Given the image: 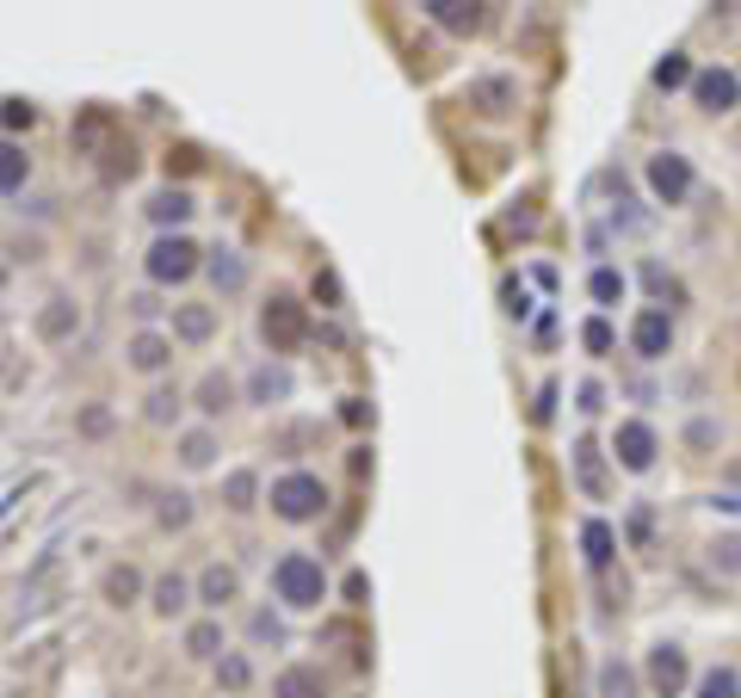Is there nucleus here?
<instances>
[{
	"label": "nucleus",
	"instance_id": "20e7f679",
	"mask_svg": "<svg viewBox=\"0 0 741 698\" xmlns=\"http://www.w3.org/2000/svg\"><path fill=\"white\" fill-rule=\"evenodd\" d=\"M260 340H267V353H297L309 340V316L291 291H272V297L260 303Z\"/></svg>",
	"mask_w": 741,
	"mask_h": 698
},
{
	"label": "nucleus",
	"instance_id": "c9c22d12",
	"mask_svg": "<svg viewBox=\"0 0 741 698\" xmlns=\"http://www.w3.org/2000/svg\"><path fill=\"white\" fill-rule=\"evenodd\" d=\"M575 476H581V489H588V494L606 489V482H600V445H593V439H581V445H575Z\"/></svg>",
	"mask_w": 741,
	"mask_h": 698
},
{
	"label": "nucleus",
	"instance_id": "f8f14e48",
	"mask_svg": "<svg viewBox=\"0 0 741 698\" xmlns=\"http://www.w3.org/2000/svg\"><path fill=\"white\" fill-rule=\"evenodd\" d=\"M470 106L489 118H507L519 106V81L514 75H476L470 81Z\"/></svg>",
	"mask_w": 741,
	"mask_h": 698
},
{
	"label": "nucleus",
	"instance_id": "a19ab883",
	"mask_svg": "<svg viewBox=\"0 0 741 698\" xmlns=\"http://www.w3.org/2000/svg\"><path fill=\"white\" fill-rule=\"evenodd\" d=\"M131 309H136V321H143V328H149V321H155V309H161V303H155V291H136V297H131Z\"/></svg>",
	"mask_w": 741,
	"mask_h": 698
},
{
	"label": "nucleus",
	"instance_id": "ddd939ff",
	"mask_svg": "<svg viewBox=\"0 0 741 698\" xmlns=\"http://www.w3.org/2000/svg\"><path fill=\"white\" fill-rule=\"evenodd\" d=\"M198 600V587L180 575V568H168V575H155L149 581V605H155V619H180L186 605Z\"/></svg>",
	"mask_w": 741,
	"mask_h": 698
},
{
	"label": "nucleus",
	"instance_id": "412c9836",
	"mask_svg": "<svg viewBox=\"0 0 741 698\" xmlns=\"http://www.w3.org/2000/svg\"><path fill=\"white\" fill-rule=\"evenodd\" d=\"M247 396L260 402V408H272V402H285V396H291V371H285V365H260V371L247 378Z\"/></svg>",
	"mask_w": 741,
	"mask_h": 698
},
{
	"label": "nucleus",
	"instance_id": "f704fd0d",
	"mask_svg": "<svg viewBox=\"0 0 741 698\" xmlns=\"http://www.w3.org/2000/svg\"><path fill=\"white\" fill-rule=\"evenodd\" d=\"M581 544H588V563H593V568H606V563H612V544H618V538H612V526H606V519H588V531H581Z\"/></svg>",
	"mask_w": 741,
	"mask_h": 698
},
{
	"label": "nucleus",
	"instance_id": "7ed1b4c3",
	"mask_svg": "<svg viewBox=\"0 0 741 698\" xmlns=\"http://www.w3.org/2000/svg\"><path fill=\"white\" fill-rule=\"evenodd\" d=\"M143 266H149V284H186V279L205 272V247L173 229V235H155V242H149Z\"/></svg>",
	"mask_w": 741,
	"mask_h": 698
},
{
	"label": "nucleus",
	"instance_id": "f03ea898",
	"mask_svg": "<svg viewBox=\"0 0 741 698\" xmlns=\"http://www.w3.org/2000/svg\"><path fill=\"white\" fill-rule=\"evenodd\" d=\"M267 507L285 519V526H309L328 513V482L316 470H285L279 482L267 489Z\"/></svg>",
	"mask_w": 741,
	"mask_h": 698
},
{
	"label": "nucleus",
	"instance_id": "4c0bfd02",
	"mask_svg": "<svg viewBox=\"0 0 741 698\" xmlns=\"http://www.w3.org/2000/svg\"><path fill=\"white\" fill-rule=\"evenodd\" d=\"M581 346H588V353H600V359H606V353H612V321H606V316H593L588 328H581Z\"/></svg>",
	"mask_w": 741,
	"mask_h": 698
},
{
	"label": "nucleus",
	"instance_id": "f3484780",
	"mask_svg": "<svg viewBox=\"0 0 741 698\" xmlns=\"http://www.w3.org/2000/svg\"><path fill=\"white\" fill-rule=\"evenodd\" d=\"M192 402H198V415H205V420L229 415V408H235V378H223V371H205V378H198V390H192Z\"/></svg>",
	"mask_w": 741,
	"mask_h": 698
},
{
	"label": "nucleus",
	"instance_id": "c85d7f7f",
	"mask_svg": "<svg viewBox=\"0 0 741 698\" xmlns=\"http://www.w3.org/2000/svg\"><path fill=\"white\" fill-rule=\"evenodd\" d=\"M655 87H662V94H674V87H692V62H686V50H667V57L655 62Z\"/></svg>",
	"mask_w": 741,
	"mask_h": 698
},
{
	"label": "nucleus",
	"instance_id": "9b49d317",
	"mask_svg": "<svg viewBox=\"0 0 741 698\" xmlns=\"http://www.w3.org/2000/svg\"><path fill=\"white\" fill-rule=\"evenodd\" d=\"M630 346H637V359H667L674 353V316L667 309H643L630 321Z\"/></svg>",
	"mask_w": 741,
	"mask_h": 698
},
{
	"label": "nucleus",
	"instance_id": "5701e85b",
	"mask_svg": "<svg viewBox=\"0 0 741 698\" xmlns=\"http://www.w3.org/2000/svg\"><path fill=\"white\" fill-rule=\"evenodd\" d=\"M223 507L229 513H254V507H260V476H254V470H229L223 476Z\"/></svg>",
	"mask_w": 741,
	"mask_h": 698
},
{
	"label": "nucleus",
	"instance_id": "9d476101",
	"mask_svg": "<svg viewBox=\"0 0 741 698\" xmlns=\"http://www.w3.org/2000/svg\"><path fill=\"white\" fill-rule=\"evenodd\" d=\"M649 693L655 698L686 693V649L680 642H655V649H649Z\"/></svg>",
	"mask_w": 741,
	"mask_h": 698
},
{
	"label": "nucleus",
	"instance_id": "6e6552de",
	"mask_svg": "<svg viewBox=\"0 0 741 698\" xmlns=\"http://www.w3.org/2000/svg\"><path fill=\"white\" fill-rule=\"evenodd\" d=\"M173 346H180V340L161 334V328H136V334L124 340V365L143 371V378H161V371L173 365Z\"/></svg>",
	"mask_w": 741,
	"mask_h": 698
},
{
	"label": "nucleus",
	"instance_id": "79ce46f5",
	"mask_svg": "<svg viewBox=\"0 0 741 698\" xmlns=\"http://www.w3.org/2000/svg\"><path fill=\"white\" fill-rule=\"evenodd\" d=\"M0 118L20 131V124H32V106H25V99H7V106H0Z\"/></svg>",
	"mask_w": 741,
	"mask_h": 698
},
{
	"label": "nucleus",
	"instance_id": "e433bc0d",
	"mask_svg": "<svg viewBox=\"0 0 741 698\" xmlns=\"http://www.w3.org/2000/svg\"><path fill=\"white\" fill-rule=\"evenodd\" d=\"M588 291H593V303H600V309H612V303L625 297V272H612V266H600V272L588 279Z\"/></svg>",
	"mask_w": 741,
	"mask_h": 698
},
{
	"label": "nucleus",
	"instance_id": "423d86ee",
	"mask_svg": "<svg viewBox=\"0 0 741 698\" xmlns=\"http://www.w3.org/2000/svg\"><path fill=\"white\" fill-rule=\"evenodd\" d=\"M692 106H699L704 118L741 112V75L736 69H704V75H692Z\"/></svg>",
	"mask_w": 741,
	"mask_h": 698
},
{
	"label": "nucleus",
	"instance_id": "39448f33",
	"mask_svg": "<svg viewBox=\"0 0 741 698\" xmlns=\"http://www.w3.org/2000/svg\"><path fill=\"white\" fill-rule=\"evenodd\" d=\"M612 464L630 470V476L655 470V427H649V420H618V427H612Z\"/></svg>",
	"mask_w": 741,
	"mask_h": 698
},
{
	"label": "nucleus",
	"instance_id": "f257e3e1",
	"mask_svg": "<svg viewBox=\"0 0 741 698\" xmlns=\"http://www.w3.org/2000/svg\"><path fill=\"white\" fill-rule=\"evenodd\" d=\"M272 600L291 605V612H316V605L328 600L322 556H309V550H285V556L272 563Z\"/></svg>",
	"mask_w": 741,
	"mask_h": 698
},
{
	"label": "nucleus",
	"instance_id": "c756f323",
	"mask_svg": "<svg viewBox=\"0 0 741 698\" xmlns=\"http://www.w3.org/2000/svg\"><path fill=\"white\" fill-rule=\"evenodd\" d=\"M192 513H198V507H192V494H161V507H155V526H161V531H186V526H192Z\"/></svg>",
	"mask_w": 741,
	"mask_h": 698
},
{
	"label": "nucleus",
	"instance_id": "a878e982",
	"mask_svg": "<svg viewBox=\"0 0 741 698\" xmlns=\"http://www.w3.org/2000/svg\"><path fill=\"white\" fill-rule=\"evenodd\" d=\"M680 445H686V452H717V445H723V420L717 415H692V420H686V433H680Z\"/></svg>",
	"mask_w": 741,
	"mask_h": 698
},
{
	"label": "nucleus",
	"instance_id": "473e14b6",
	"mask_svg": "<svg viewBox=\"0 0 741 698\" xmlns=\"http://www.w3.org/2000/svg\"><path fill=\"white\" fill-rule=\"evenodd\" d=\"M25 173H32V161H25L20 143H0V192H20Z\"/></svg>",
	"mask_w": 741,
	"mask_h": 698
},
{
	"label": "nucleus",
	"instance_id": "49530a36",
	"mask_svg": "<svg viewBox=\"0 0 741 698\" xmlns=\"http://www.w3.org/2000/svg\"><path fill=\"white\" fill-rule=\"evenodd\" d=\"M0 279H7V266H0Z\"/></svg>",
	"mask_w": 741,
	"mask_h": 698
},
{
	"label": "nucleus",
	"instance_id": "6ab92c4d",
	"mask_svg": "<svg viewBox=\"0 0 741 698\" xmlns=\"http://www.w3.org/2000/svg\"><path fill=\"white\" fill-rule=\"evenodd\" d=\"M205 272H210V284L223 291V297H235V291H247V260L235 254V247H217L205 260Z\"/></svg>",
	"mask_w": 741,
	"mask_h": 698
},
{
	"label": "nucleus",
	"instance_id": "a18cd8bd",
	"mask_svg": "<svg viewBox=\"0 0 741 698\" xmlns=\"http://www.w3.org/2000/svg\"><path fill=\"white\" fill-rule=\"evenodd\" d=\"M736 266H741V242H736Z\"/></svg>",
	"mask_w": 741,
	"mask_h": 698
},
{
	"label": "nucleus",
	"instance_id": "4be33fe9",
	"mask_svg": "<svg viewBox=\"0 0 741 698\" xmlns=\"http://www.w3.org/2000/svg\"><path fill=\"white\" fill-rule=\"evenodd\" d=\"M149 217L161 223V235H168V229H180V223L192 217V192H180V186L155 192V198H149Z\"/></svg>",
	"mask_w": 741,
	"mask_h": 698
},
{
	"label": "nucleus",
	"instance_id": "0eeeda50",
	"mask_svg": "<svg viewBox=\"0 0 741 698\" xmlns=\"http://www.w3.org/2000/svg\"><path fill=\"white\" fill-rule=\"evenodd\" d=\"M649 192H655V205H686L692 198V161L674 149L649 155Z\"/></svg>",
	"mask_w": 741,
	"mask_h": 698
},
{
	"label": "nucleus",
	"instance_id": "37998d69",
	"mask_svg": "<svg viewBox=\"0 0 741 698\" xmlns=\"http://www.w3.org/2000/svg\"><path fill=\"white\" fill-rule=\"evenodd\" d=\"M736 149H741V118H736Z\"/></svg>",
	"mask_w": 741,
	"mask_h": 698
},
{
	"label": "nucleus",
	"instance_id": "1a4fd4ad",
	"mask_svg": "<svg viewBox=\"0 0 741 698\" xmlns=\"http://www.w3.org/2000/svg\"><path fill=\"white\" fill-rule=\"evenodd\" d=\"M75 334H81V303L69 297V291L44 297V309H38V340L44 346H69Z\"/></svg>",
	"mask_w": 741,
	"mask_h": 698
},
{
	"label": "nucleus",
	"instance_id": "72a5a7b5",
	"mask_svg": "<svg viewBox=\"0 0 741 698\" xmlns=\"http://www.w3.org/2000/svg\"><path fill=\"white\" fill-rule=\"evenodd\" d=\"M143 420H149V427H168V420H180V390H168V383H161V390H149V402H143Z\"/></svg>",
	"mask_w": 741,
	"mask_h": 698
},
{
	"label": "nucleus",
	"instance_id": "aec40b11",
	"mask_svg": "<svg viewBox=\"0 0 741 698\" xmlns=\"http://www.w3.org/2000/svg\"><path fill=\"white\" fill-rule=\"evenodd\" d=\"M272 698H322V668H309V661H291L285 674L272 679Z\"/></svg>",
	"mask_w": 741,
	"mask_h": 698
},
{
	"label": "nucleus",
	"instance_id": "393cba45",
	"mask_svg": "<svg viewBox=\"0 0 741 698\" xmlns=\"http://www.w3.org/2000/svg\"><path fill=\"white\" fill-rule=\"evenodd\" d=\"M186 656L192 661H217V656H223V624H217V619L192 624V630H186Z\"/></svg>",
	"mask_w": 741,
	"mask_h": 698
},
{
	"label": "nucleus",
	"instance_id": "2f4dec72",
	"mask_svg": "<svg viewBox=\"0 0 741 698\" xmlns=\"http://www.w3.org/2000/svg\"><path fill=\"white\" fill-rule=\"evenodd\" d=\"M600 698H643L637 693V674H630L625 661H606V668H600Z\"/></svg>",
	"mask_w": 741,
	"mask_h": 698
},
{
	"label": "nucleus",
	"instance_id": "58836bf2",
	"mask_svg": "<svg viewBox=\"0 0 741 698\" xmlns=\"http://www.w3.org/2000/svg\"><path fill=\"white\" fill-rule=\"evenodd\" d=\"M643 279H649V291H655V297H674V303L686 297L680 279H674V272H662V266H643Z\"/></svg>",
	"mask_w": 741,
	"mask_h": 698
},
{
	"label": "nucleus",
	"instance_id": "dca6fc26",
	"mask_svg": "<svg viewBox=\"0 0 741 698\" xmlns=\"http://www.w3.org/2000/svg\"><path fill=\"white\" fill-rule=\"evenodd\" d=\"M192 587H198V605H205V612H223V605L235 600V593H242V575H235L229 563H210Z\"/></svg>",
	"mask_w": 741,
	"mask_h": 698
},
{
	"label": "nucleus",
	"instance_id": "7c9ffc66",
	"mask_svg": "<svg viewBox=\"0 0 741 698\" xmlns=\"http://www.w3.org/2000/svg\"><path fill=\"white\" fill-rule=\"evenodd\" d=\"M704 556H711V568H717V575H741V531L711 538V550H704Z\"/></svg>",
	"mask_w": 741,
	"mask_h": 698
},
{
	"label": "nucleus",
	"instance_id": "a211bd4d",
	"mask_svg": "<svg viewBox=\"0 0 741 698\" xmlns=\"http://www.w3.org/2000/svg\"><path fill=\"white\" fill-rule=\"evenodd\" d=\"M99 593H106V605H118V612L136 605V600H143V568H136V563H112V568H106V581H99Z\"/></svg>",
	"mask_w": 741,
	"mask_h": 698
},
{
	"label": "nucleus",
	"instance_id": "cd10ccee",
	"mask_svg": "<svg viewBox=\"0 0 741 698\" xmlns=\"http://www.w3.org/2000/svg\"><path fill=\"white\" fill-rule=\"evenodd\" d=\"M699 698H741V668H729V661L704 668V674H699Z\"/></svg>",
	"mask_w": 741,
	"mask_h": 698
},
{
	"label": "nucleus",
	"instance_id": "ea45409f",
	"mask_svg": "<svg viewBox=\"0 0 741 698\" xmlns=\"http://www.w3.org/2000/svg\"><path fill=\"white\" fill-rule=\"evenodd\" d=\"M247 630H254V637H260V642H279V637H285V624H279V612H254V624H247Z\"/></svg>",
	"mask_w": 741,
	"mask_h": 698
},
{
	"label": "nucleus",
	"instance_id": "4468645a",
	"mask_svg": "<svg viewBox=\"0 0 741 698\" xmlns=\"http://www.w3.org/2000/svg\"><path fill=\"white\" fill-rule=\"evenodd\" d=\"M180 346H205L217 334V309L210 303H173V328H168Z\"/></svg>",
	"mask_w": 741,
	"mask_h": 698
},
{
	"label": "nucleus",
	"instance_id": "2eb2a0df",
	"mask_svg": "<svg viewBox=\"0 0 741 698\" xmlns=\"http://www.w3.org/2000/svg\"><path fill=\"white\" fill-rule=\"evenodd\" d=\"M427 20L445 25L452 38H470L482 32V0H427Z\"/></svg>",
	"mask_w": 741,
	"mask_h": 698
},
{
	"label": "nucleus",
	"instance_id": "c03bdc74",
	"mask_svg": "<svg viewBox=\"0 0 741 698\" xmlns=\"http://www.w3.org/2000/svg\"><path fill=\"white\" fill-rule=\"evenodd\" d=\"M736 390H741V365H736Z\"/></svg>",
	"mask_w": 741,
	"mask_h": 698
},
{
	"label": "nucleus",
	"instance_id": "bb28decb",
	"mask_svg": "<svg viewBox=\"0 0 741 698\" xmlns=\"http://www.w3.org/2000/svg\"><path fill=\"white\" fill-rule=\"evenodd\" d=\"M217 686H223L229 698H235V693H247V686H254V661H247V656H235V649H223V656H217Z\"/></svg>",
	"mask_w": 741,
	"mask_h": 698
},
{
	"label": "nucleus",
	"instance_id": "b1692460",
	"mask_svg": "<svg viewBox=\"0 0 741 698\" xmlns=\"http://www.w3.org/2000/svg\"><path fill=\"white\" fill-rule=\"evenodd\" d=\"M180 464H186V470H210V464H217V433H210V427L180 433Z\"/></svg>",
	"mask_w": 741,
	"mask_h": 698
}]
</instances>
